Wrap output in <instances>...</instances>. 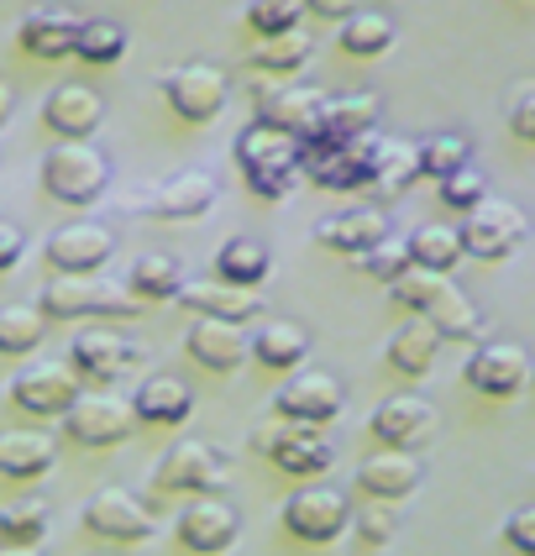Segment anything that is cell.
Segmentation results:
<instances>
[{"label": "cell", "mask_w": 535, "mask_h": 556, "mask_svg": "<svg viewBox=\"0 0 535 556\" xmlns=\"http://www.w3.org/2000/svg\"><path fill=\"white\" fill-rule=\"evenodd\" d=\"M357 268L378 283H394V278H405L415 268V257H409V237H383L373 252H362L357 257Z\"/></svg>", "instance_id": "43"}, {"label": "cell", "mask_w": 535, "mask_h": 556, "mask_svg": "<svg viewBox=\"0 0 535 556\" xmlns=\"http://www.w3.org/2000/svg\"><path fill=\"white\" fill-rule=\"evenodd\" d=\"M268 248L257 242V237H226L216 252V278L226 283H242V289H263V278H268Z\"/></svg>", "instance_id": "34"}, {"label": "cell", "mask_w": 535, "mask_h": 556, "mask_svg": "<svg viewBox=\"0 0 535 556\" xmlns=\"http://www.w3.org/2000/svg\"><path fill=\"white\" fill-rule=\"evenodd\" d=\"M184 346H189V357L211 372H237L252 357V337L242 331V320H205V315H200V320L189 326Z\"/></svg>", "instance_id": "21"}, {"label": "cell", "mask_w": 535, "mask_h": 556, "mask_svg": "<svg viewBox=\"0 0 535 556\" xmlns=\"http://www.w3.org/2000/svg\"><path fill=\"white\" fill-rule=\"evenodd\" d=\"M326 111H331V94L310 90V85H263L257 90V122L279 126L289 137H300V142H315V137H326Z\"/></svg>", "instance_id": "8"}, {"label": "cell", "mask_w": 535, "mask_h": 556, "mask_svg": "<svg viewBox=\"0 0 535 556\" xmlns=\"http://www.w3.org/2000/svg\"><path fill=\"white\" fill-rule=\"evenodd\" d=\"M315 53V37L305 27L294 31H279V37H263L257 48L247 53V68H257L263 79H294Z\"/></svg>", "instance_id": "31"}, {"label": "cell", "mask_w": 535, "mask_h": 556, "mask_svg": "<svg viewBox=\"0 0 535 556\" xmlns=\"http://www.w3.org/2000/svg\"><path fill=\"white\" fill-rule=\"evenodd\" d=\"M378 126V94L368 90H352V94H336L331 111H326V137H373Z\"/></svg>", "instance_id": "38"}, {"label": "cell", "mask_w": 535, "mask_h": 556, "mask_svg": "<svg viewBox=\"0 0 535 556\" xmlns=\"http://www.w3.org/2000/svg\"><path fill=\"white\" fill-rule=\"evenodd\" d=\"M336 37H342V53H352V59H378V53L394 48V22L383 11H357L342 22Z\"/></svg>", "instance_id": "37"}, {"label": "cell", "mask_w": 535, "mask_h": 556, "mask_svg": "<svg viewBox=\"0 0 535 556\" xmlns=\"http://www.w3.org/2000/svg\"><path fill=\"white\" fill-rule=\"evenodd\" d=\"M415 148H420V174H425V179H436V185L472 163L468 142H462L457 131H436V137H425V142H415Z\"/></svg>", "instance_id": "42"}, {"label": "cell", "mask_w": 535, "mask_h": 556, "mask_svg": "<svg viewBox=\"0 0 535 556\" xmlns=\"http://www.w3.org/2000/svg\"><path fill=\"white\" fill-rule=\"evenodd\" d=\"M100 122H105V105L90 85H59L42 100V126L59 131L63 142H85L90 131H100Z\"/></svg>", "instance_id": "22"}, {"label": "cell", "mask_w": 535, "mask_h": 556, "mask_svg": "<svg viewBox=\"0 0 535 556\" xmlns=\"http://www.w3.org/2000/svg\"><path fill=\"white\" fill-rule=\"evenodd\" d=\"M441 200H446L451 211H462V216H468V211H477V205L488 200V179L468 163V168H457L451 179H441Z\"/></svg>", "instance_id": "46"}, {"label": "cell", "mask_w": 535, "mask_h": 556, "mask_svg": "<svg viewBox=\"0 0 535 556\" xmlns=\"http://www.w3.org/2000/svg\"><path fill=\"white\" fill-rule=\"evenodd\" d=\"M441 331L425 320V315H415V320H405L394 337H388V363H394V372H405V378H420V372H431V363H436L441 352Z\"/></svg>", "instance_id": "32"}, {"label": "cell", "mask_w": 535, "mask_h": 556, "mask_svg": "<svg viewBox=\"0 0 535 556\" xmlns=\"http://www.w3.org/2000/svg\"><path fill=\"white\" fill-rule=\"evenodd\" d=\"M184 263L174 252H142L126 274V289L142 300V305H163V300H179L184 294Z\"/></svg>", "instance_id": "29"}, {"label": "cell", "mask_w": 535, "mask_h": 556, "mask_svg": "<svg viewBox=\"0 0 535 556\" xmlns=\"http://www.w3.org/2000/svg\"><path fill=\"white\" fill-rule=\"evenodd\" d=\"M378 157H383V142L378 137H315L305 142V179L320 189H373L378 179Z\"/></svg>", "instance_id": "3"}, {"label": "cell", "mask_w": 535, "mask_h": 556, "mask_svg": "<svg viewBox=\"0 0 535 556\" xmlns=\"http://www.w3.org/2000/svg\"><path fill=\"white\" fill-rule=\"evenodd\" d=\"M346 526H352V504L342 498V489H300L283 504V530L305 546H331L342 541Z\"/></svg>", "instance_id": "10"}, {"label": "cell", "mask_w": 535, "mask_h": 556, "mask_svg": "<svg viewBox=\"0 0 535 556\" xmlns=\"http://www.w3.org/2000/svg\"><path fill=\"white\" fill-rule=\"evenodd\" d=\"M42 315L48 320H90V315H137L142 300L94 274H59L42 283Z\"/></svg>", "instance_id": "5"}, {"label": "cell", "mask_w": 535, "mask_h": 556, "mask_svg": "<svg viewBox=\"0 0 535 556\" xmlns=\"http://www.w3.org/2000/svg\"><path fill=\"white\" fill-rule=\"evenodd\" d=\"M0 556H37V546H0Z\"/></svg>", "instance_id": "52"}, {"label": "cell", "mask_w": 535, "mask_h": 556, "mask_svg": "<svg viewBox=\"0 0 535 556\" xmlns=\"http://www.w3.org/2000/svg\"><path fill=\"white\" fill-rule=\"evenodd\" d=\"M85 526L94 530V535H105V541H148L157 530L153 509L142 504L137 494H126V489H100V494L85 504Z\"/></svg>", "instance_id": "19"}, {"label": "cell", "mask_w": 535, "mask_h": 556, "mask_svg": "<svg viewBox=\"0 0 535 556\" xmlns=\"http://www.w3.org/2000/svg\"><path fill=\"white\" fill-rule=\"evenodd\" d=\"M105 185H111V163L90 142H59L53 153H42V189L59 205L85 211V205H94L105 194Z\"/></svg>", "instance_id": "4"}, {"label": "cell", "mask_w": 535, "mask_h": 556, "mask_svg": "<svg viewBox=\"0 0 535 556\" xmlns=\"http://www.w3.org/2000/svg\"><path fill=\"white\" fill-rule=\"evenodd\" d=\"M220 478H226V452L211 446V441H179V446H168V457L153 472L157 494H189V498L220 489Z\"/></svg>", "instance_id": "11"}, {"label": "cell", "mask_w": 535, "mask_h": 556, "mask_svg": "<svg viewBox=\"0 0 535 556\" xmlns=\"http://www.w3.org/2000/svg\"><path fill=\"white\" fill-rule=\"evenodd\" d=\"M462 248H468V257H477V263H504V257H514V252L525 248V237H531V220H525V211L520 205H509V200H499V194H488L477 211H468L462 216Z\"/></svg>", "instance_id": "7"}, {"label": "cell", "mask_w": 535, "mask_h": 556, "mask_svg": "<svg viewBox=\"0 0 535 556\" xmlns=\"http://www.w3.org/2000/svg\"><path fill=\"white\" fill-rule=\"evenodd\" d=\"M48 337V315L42 305H0V352L5 357H27Z\"/></svg>", "instance_id": "36"}, {"label": "cell", "mask_w": 535, "mask_h": 556, "mask_svg": "<svg viewBox=\"0 0 535 556\" xmlns=\"http://www.w3.org/2000/svg\"><path fill=\"white\" fill-rule=\"evenodd\" d=\"M211 205H216L211 174H174L153 194V216H163V220H194V216H205Z\"/></svg>", "instance_id": "33"}, {"label": "cell", "mask_w": 535, "mask_h": 556, "mask_svg": "<svg viewBox=\"0 0 535 556\" xmlns=\"http://www.w3.org/2000/svg\"><path fill=\"white\" fill-rule=\"evenodd\" d=\"M305 11L320 16V22H336V27H342L346 16H357V0H305Z\"/></svg>", "instance_id": "50"}, {"label": "cell", "mask_w": 535, "mask_h": 556, "mask_svg": "<svg viewBox=\"0 0 535 556\" xmlns=\"http://www.w3.org/2000/svg\"><path fill=\"white\" fill-rule=\"evenodd\" d=\"M247 27L257 31V37H279V31L305 27V0H252Z\"/></svg>", "instance_id": "44"}, {"label": "cell", "mask_w": 535, "mask_h": 556, "mask_svg": "<svg viewBox=\"0 0 535 556\" xmlns=\"http://www.w3.org/2000/svg\"><path fill=\"white\" fill-rule=\"evenodd\" d=\"M126 53V27L122 22H111V16H90L85 27H79V48H74V59H85L90 68H111V63H122Z\"/></svg>", "instance_id": "40"}, {"label": "cell", "mask_w": 535, "mask_h": 556, "mask_svg": "<svg viewBox=\"0 0 535 556\" xmlns=\"http://www.w3.org/2000/svg\"><path fill=\"white\" fill-rule=\"evenodd\" d=\"M415 174H420V148H409V142H383L373 194H383V200H399V194L415 185Z\"/></svg>", "instance_id": "41"}, {"label": "cell", "mask_w": 535, "mask_h": 556, "mask_svg": "<svg viewBox=\"0 0 535 556\" xmlns=\"http://www.w3.org/2000/svg\"><path fill=\"white\" fill-rule=\"evenodd\" d=\"M509 131L520 137V142H531L535 148V90H525L514 100V111H509Z\"/></svg>", "instance_id": "49"}, {"label": "cell", "mask_w": 535, "mask_h": 556, "mask_svg": "<svg viewBox=\"0 0 535 556\" xmlns=\"http://www.w3.org/2000/svg\"><path fill=\"white\" fill-rule=\"evenodd\" d=\"M409 257H415V268L451 274L468 257V248H462V231L457 226H420V231H409Z\"/></svg>", "instance_id": "35"}, {"label": "cell", "mask_w": 535, "mask_h": 556, "mask_svg": "<svg viewBox=\"0 0 535 556\" xmlns=\"http://www.w3.org/2000/svg\"><path fill=\"white\" fill-rule=\"evenodd\" d=\"M388 300L399 309H409V315H425L446 341H477L483 337V315H477V305H472L446 274L409 268L405 278L388 283Z\"/></svg>", "instance_id": "1"}, {"label": "cell", "mask_w": 535, "mask_h": 556, "mask_svg": "<svg viewBox=\"0 0 535 556\" xmlns=\"http://www.w3.org/2000/svg\"><path fill=\"white\" fill-rule=\"evenodd\" d=\"M420 478H425V467L420 457H409L399 446H388V452H373V457H362L357 467V489L368 498H383V504H399L420 489Z\"/></svg>", "instance_id": "23"}, {"label": "cell", "mask_w": 535, "mask_h": 556, "mask_svg": "<svg viewBox=\"0 0 535 556\" xmlns=\"http://www.w3.org/2000/svg\"><path fill=\"white\" fill-rule=\"evenodd\" d=\"M59 463V441L48 431H0V478L31 483Z\"/></svg>", "instance_id": "28"}, {"label": "cell", "mask_w": 535, "mask_h": 556, "mask_svg": "<svg viewBox=\"0 0 535 556\" xmlns=\"http://www.w3.org/2000/svg\"><path fill=\"white\" fill-rule=\"evenodd\" d=\"M305 357H310V337H305V326H294V320H268V326L252 337V363L268 372H300Z\"/></svg>", "instance_id": "30"}, {"label": "cell", "mask_w": 535, "mask_h": 556, "mask_svg": "<svg viewBox=\"0 0 535 556\" xmlns=\"http://www.w3.org/2000/svg\"><path fill=\"white\" fill-rule=\"evenodd\" d=\"M300 157H305V142L268 122H252L247 131L237 137V168H242V179H247L263 200H283L289 189L305 179Z\"/></svg>", "instance_id": "2"}, {"label": "cell", "mask_w": 535, "mask_h": 556, "mask_svg": "<svg viewBox=\"0 0 535 556\" xmlns=\"http://www.w3.org/2000/svg\"><path fill=\"white\" fill-rule=\"evenodd\" d=\"M53 526L42 498H16L0 509V546H42V535Z\"/></svg>", "instance_id": "39"}, {"label": "cell", "mask_w": 535, "mask_h": 556, "mask_svg": "<svg viewBox=\"0 0 535 556\" xmlns=\"http://www.w3.org/2000/svg\"><path fill=\"white\" fill-rule=\"evenodd\" d=\"M237 535H242V515H237V504L220 494H200L184 504V515H179V546L194 556H220L237 546Z\"/></svg>", "instance_id": "13"}, {"label": "cell", "mask_w": 535, "mask_h": 556, "mask_svg": "<svg viewBox=\"0 0 535 556\" xmlns=\"http://www.w3.org/2000/svg\"><path fill=\"white\" fill-rule=\"evenodd\" d=\"M22 252H27L22 226H16V220H0V274H11V268L22 263Z\"/></svg>", "instance_id": "48"}, {"label": "cell", "mask_w": 535, "mask_h": 556, "mask_svg": "<svg viewBox=\"0 0 535 556\" xmlns=\"http://www.w3.org/2000/svg\"><path fill=\"white\" fill-rule=\"evenodd\" d=\"M163 94H168V105H174L189 126H205L226 111L231 79H226V68H216V63H179V68L163 79Z\"/></svg>", "instance_id": "9"}, {"label": "cell", "mask_w": 535, "mask_h": 556, "mask_svg": "<svg viewBox=\"0 0 535 556\" xmlns=\"http://www.w3.org/2000/svg\"><path fill=\"white\" fill-rule=\"evenodd\" d=\"M504 535H509V546H514L520 556H535V504L514 509V515H509V526H504Z\"/></svg>", "instance_id": "47"}, {"label": "cell", "mask_w": 535, "mask_h": 556, "mask_svg": "<svg viewBox=\"0 0 535 556\" xmlns=\"http://www.w3.org/2000/svg\"><path fill=\"white\" fill-rule=\"evenodd\" d=\"M352 530H357V541H362V546H388V541H394V530H399V515H394V504L368 498V504L352 515Z\"/></svg>", "instance_id": "45"}, {"label": "cell", "mask_w": 535, "mask_h": 556, "mask_svg": "<svg viewBox=\"0 0 535 556\" xmlns=\"http://www.w3.org/2000/svg\"><path fill=\"white\" fill-rule=\"evenodd\" d=\"M315 237H320V248L362 257V252H373L378 242L388 237V220H383V211H373V205H357V211H342V216H326L315 226Z\"/></svg>", "instance_id": "27"}, {"label": "cell", "mask_w": 535, "mask_h": 556, "mask_svg": "<svg viewBox=\"0 0 535 556\" xmlns=\"http://www.w3.org/2000/svg\"><path fill=\"white\" fill-rule=\"evenodd\" d=\"M252 452L268 457L273 467H283L289 478H320L326 467L336 463V446L320 435V426H294L283 415L252 431Z\"/></svg>", "instance_id": "6"}, {"label": "cell", "mask_w": 535, "mask_h": 556, "mask_svg": "<svg viewBox=\"0 0 535 556\" xmlns=\"http://www.w3.org/2000/svg\"><path fill=\"white\" fill-rule=\"evenodd\" d=\"M85 378L74 368H53V363H37V368H27V372H16L11 378V400L22 404L27 415H37V420H48V415H68L74 404H79V389Z\"/></svg>", "instance_id": "16"}, {"label": "cell", "mask_w": 535, "mask_h": 556, "mask_svg": "<svg viewBox=\"0 0 535 556\" xmlns=\"http://www.w3.org/2000/svg\"><path fill=\"white\" fill-rule=\"evenodd\" d=\"M111 252H116V237L100 220H68L42 242V257L53 274H100Z\"/></svg>", "instance_id": "15"}, {"label": "cell", "mask_w": 535, "mask_h": 556, "mask_svg": "<svg viewBox=\"0 0 535 556\" xmlns=\"http://www.w3.org/2000/svg\"><path fill=\"white\" fill-rule=\"evenodd\" d=\"M94 556H105V552H94Z\"/></svg>", "instance_id": "53"}, {"label": "cell", "mask_w": 535, "mask_h": 556, "mask_svg": "<svg viewBox=\"0 0 535 556\" xmlns=\"http://www.w3.org/2000/svg\"><path fill=\"white\" fill-rule=\"evenodd\" d=\"M535 378V357L514 341H483L468 357V383L488 400H509Z\"/></svg>", "instance_id": "14"}, {"label": "cell", "mask_w": 535, "mask_h": 556, "mask_svg": "<svg viewBox=\"0 0 535 556\" xmlns=\"http://www.w3.org/2000/svg\"><path fill=\"white\" fill-rule=\"evenodd\" d=\"M131 431H137L131 400H111V394H79V404L63 415V435L79 446H94V452L122 446Z\"/></svg>", "instance_id": "12"}, {"label": "cell", "mask_w": 535, "mask_h": 556, "mask_svg": "<svg viewBox=\"0 0 535 556\" xmlns=\"http://www.w3.org/2000/svg\"><path fill=\"white\" fill-rule=\"evenodd\" d=\"M179 305L200 320H257L268 300H263V289H242V283H226V278H189L184 294H179Z\"/></svg>", "instance_id": "20"}, {"label": "cell", "mask_w": 535, "mask_h": 556, "mask_svg": "<svg viewBox=\"0 0 535 556\" xmlns=\"http://www.w3.org/2000/svg\"><path fill=\"white\" fill-rule=\"evenodd\" d=\"M436 431V409L425 400H415V394H394V400H383L373 409V435L383 446H420L425 435Z\"/></svg>", "instance_id": "25"}, {"label": "cell", "mask_w": 535, "mask_h": 556, "mask_svg": "<svg viewBox=\"0 0 535 556\" xmlns=\"http://www.w3.org/2000/svg\"><path fill=\"white\" fill-rule=\"evenodd\" d=\"M342 383L331 378V372H289V383L279 389V409L283 420H294V426H331L336 415H342Z\"/></svg>", "instance_id": "17"}, {"label": "cell", "mask_w": 535, "mask_h": 556, "mask_svg": "<svg viewBox=\"0 0 535 556\" xmlns=\"http://www.w3.org/2000/svg\"><path fill=\"white\" fill-rule=\"evenodd\" d=\"M68 363L90 383H116L122 372H131L142 363V346L131 337H122V331H79L74 346H68Z\"/></svg>", "instance_id": "18"}, {"label": "cell", "mask_w": 535, "mask_h": 556, "mask_svg": "<svg viewBox=\"0 0 535 556\" xmlns=\"http://www.w3.org/2000/svg\"><path fill=\"white\" fill-rule=\"evenodd\" d=\"M131 409H137V426H163L168 431V426H184L194 415V389L184 378H174V372H153V378L137 383Z\"/></svg>", "instance_id": "24"}, {"label": "cell", "mask_w": 535, "mask_h": 556, "mask_svg": "<svg viewBox=\"0 0 535 556\" xmlns=\"http://www.w3.org/2000/svg\"><path fill=\"white\" fill-rule=\"evenodd\" d=\"M11 122V85H0V126Z\"/></svg>", "instance_id": "51"}, {"label": "cell", "mask_w": 535, "mask_h": 556, "mask_svg": "<svg viewBox=\"0 0 535 556\" xmlns=\"http://www.w3.org/2000/svg\"><path fill=\"white\" fill-rule=\"evenodd\" d=\"M79 16H68V11H59V5H42V11H31V16H22V27H16V37H22V48H27L31 59H74V48H79Z\"/></svg>", "instance_id": "26"}]
</instances>
